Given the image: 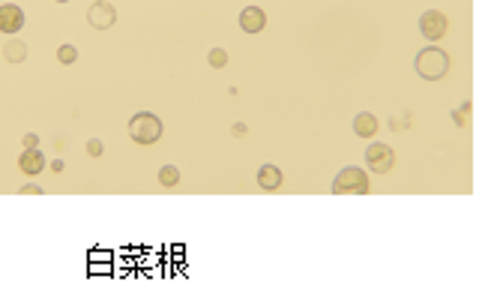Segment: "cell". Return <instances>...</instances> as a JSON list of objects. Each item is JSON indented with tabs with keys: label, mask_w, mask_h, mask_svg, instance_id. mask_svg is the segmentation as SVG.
Instances as JSON below:
<instances>
[{
	"label": "cell",
	"mask_w": 497,
	"mask_h": 291,
	"mask_svg": "<svg viewBox=\"0 0 497 291\" xmlns=\"http://www.w3.org/2000/svg\"><path fill=\"white\" fill-rule=\"evenodd\" d=\"M417 72L426 81H437V78H444L446 76V69H449V57L444 48H422L417 54Z\"/></svg>",
	"instance_id": "1"
},
{
	"label": "cell",
	"mask_w": 497,
	"mask_h": 291,
	"mask_svg": "<svg viewBox=\"0 0 497 291\" xmlns=\"http://www.w3.org/2000/svg\"><path fill=\"white\" fill-rule=\"evenodd\" d=\"M129 136L138 144H156L159 136H162V121L150 111H138L132 121H129Z\"/></svg>",
	"instance_id": "2"
},
{
	"label": "cell",
	"mask_w": 497,
	"mask_h": 291,
	"mask_svg": "<svg viewBox=\"0 0 497 291\" xmlns=\"http://www.w3.org/2000/svg\"><path fill=\"white\" fill-rule=\"evenodd\" d=\"M333 193H339V195H362V193H369V178H365L362 168L347 165V168H342L339 174H335Z\"/></svg>",
	"instance_id": "3"
},
{
	"label": "cell",
	"mask_w": 497,
	"mask_h": 291,
	"mask_svg": "<svg viewBox=\"0 0 497 291\" xmlns=\"http://www.w3.org/2000/svg\"><path fill=\"white\" fill-rule=\"evenodd\" d=\"M365 165H369L375 174H387L392 165H396V153H392L389 144L375 141L365 148Z\"/></svg>",
	"instance_id": "4"
},
{
	"label": "cell",
	"mask_w": 497,
	"mask_h": 291,
	"mask_svg": "<svg viewBox=\"0 0 497 291\" xmlns=\"http://www.w3.org/2000/svg\"><path fill=\"white\" fill-rule=\"evenodd\" d=\"M87 21H90V27H96V31H108L117 21V9L108 0H96V4L87 9Z\"/></svg>",
	"instance_id": "5"
},
{
	"label": "cell",
	"mask_w": 497,
	"mask_h": 291,
	"mask_svg": "<svg viewBox=\"0 0 497 291\" xmlns=\"http://www.w3.org/2000/svg\"><path fill=\"white\" fill-rule=\"evenodd\" d=\"M419 31H422V36H426V39L437 42L446 34V16H444V12H437V9L422 12V16H419Z\"/></svg>",
	"instance_id": "6"
},
{
	"label": "cell",
	"mask_w": 497,
	"mask_h": 291,
	"mask_svg": "<svg viewBox=\"0 0 497 291\" xmlns=\"http://www.w3.org/2000/svg\"><path fill=\"white\" fill-rule=\"evenodd\" d=\"M21 27H24V12L16 4L0 6V31H4V34H19Z\"/></svg>",
	"instance_id": "7"
},
{
	"label": "cell",
	"mask_w": 497,
	"mask_h": 291,
	"mask_svg": "<svg viewBox=\"0 0 497 291\" xmlns=\"http://www.w3.org/2000/svg\"><path fill=\"white\" fill-rule=\"evenodd\" d=\"M264 24H267V16H264V9H258V6H246L240 12V27L246 34H261L264 31Z\"/></svg>",
	"instance_id": "8"
},
{
	"label": "cell",
	"mask_w": 497,
	"mask_h": 291,
	"mask_svg": "<svg viewBox=\"0 0 497 291\" xmlns=\"http://www.w3.org/2000/svg\"><path fill=\"white\" fill-rule=\"evenodd\" d=\"M19 168H21L24 174H39L42 168H46V159H42V153H39L36 148H27V150L21 153V159H19Z\"/></svg>",
	"instance_id": "9"
},
{
	"label": "cell",
	"mask_w": 497,
	"mask_h": 291,
	"mask_svg": "<svg viewBox=\"0 0 497 291\" xmlns=\"http://www.w3.org/2000/svg\"><path fill=\"white\" fill-rule=\"evenodd\" d=\"M354 133H357L360 138H372V136L377 133V121H375V114L360 111L357 118H354Z\"/></svg>",
	"instance_id": "10"
},
{
	"label": "cell",
	"mask_w": 497,
	"mask_h": 291,
	"mask_svg": "<svg viewBox=\"0 0 497 291\" xmlns=\"http://www.w3.org/2000/svg\"><path fill=\"white\" fill-rule=\"evenodd\" d=\"M279 183H282V171L276 168V165H261V171H258V186L261 189H279Z\"/></svg>",
	"instance_id": "11"
},
{
	"label": "cell",
	"mask_w": 497,
	"mask_h": 291,
	"mask_svg": "<svg viewBox=\"0 0 497 291\" xmlns=\"http://www.w3.org/2000/svg\"><path fill=\"white\" fill-rule=\"evenodd\" d=\"M24 54H27V46H24V42H19V39L6 46V61H12V63H21Z\"/></svg>",
	"instance_id": "12"
},
{
	"label": "cell",
	"mask_w": 497,
	"mask_h": 291,
	"mask_svg": "<svg viewBox=\"0 0 497 291\" xmlns=\"http://www.w3.org/2000/svg\"><path fill=\"white\" fill-rule=\"evenodd\" d=\"M177 180H180V171L174 165H165L162 171H159V183H162V186H174Z\"/></svg>",
	"instance_id": "13"
},
{
	"label": "cell",
	"mask_w": 497,
	"mask_h": 291,
	"mask_svg": "<svg viewBox=\"0 0 497 291\" xmlns=\"http://www.w3.org/2000/svg\"><path fill=\"white\" fill-rule=\"evenodd\" d=\"M75 57H78L75 46H61V51H57V61L61 63H75Z\"/></svg>",
	"instance_id": "14"
},
{
	"label": "cell",
	"mask_w": 497,
	"mask_h": 291,
	"mask_svg": "<svg viewBox=\"0 0 497 291\" xmlns=\"http://www.w3.org/2000/svg\"><path fill=\"white\" fill-rule=\"evenodd\" d=\"M225 63H228V51L225 48H213L210 51V66L219 69V66H225Z\"/></svg>",
	"instance_id": "15"
},
{
	"label": "cell",
	"mask_w": 497,
	"mask_h": 291,
	"mask_svg": "<svg viewBox=\"0 0 497 291\" xmlns=\"http://www.w3.org/2000/svg\"><path fill=\"white\" fill-rule=\"evenodd\" d=\"M87 153H90V156H99V153H102V141H99V138H90V141H87Z\"/></svg>",
	"instance_id": "16"
},
{
	"label": "cell",
	"mask_w": 497,
	"mask_h": 291,
	"mask_svg": "<svg viewBox=\"0 0 497 291\" xmlns=\"http://www.w3.org/2000/svg\"><path fill=\"white\" fill-rule=\"evenodd\" d=\"M21 193H27V195H39V193H42V189H39V186H33V183H27V186L21 189Z\"/></svg>",
	"instance_id": "17"
},
{
	"label": "cell",
	"mask_w": 497,
	"mask_h": 291,
	"mask_svg": "<svg viewBox=\"0 0 497 291\" xmlns=\"http://www.w3.org/2000/svg\"><path fill=\"white\" fill-rule=\"evenodd\" d=\"M36 144H39L36 136H24V148H36Z\"/></svg>",
	"instance_id": "18"
},
{
	"label": "cell",
	"mask_w": 497,
	"mask_h": 291,
	"mask_svg": "<svg viewBox=\"0 0 497 291\" xmlns=\"http://www.w3.org/2000/svg\"><path fill=\"white\" fill-rule=\"evenodd\" d=\"M57 4H69V0H57Z\"/></svg>",
	"instance_id": "19"
}]
</instances>
